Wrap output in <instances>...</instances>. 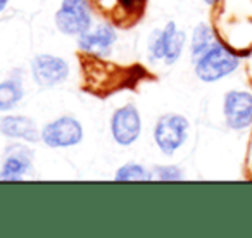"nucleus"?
I'll use <instances>...</instances> for the list:
<instances>
[{"mask_svg":"<svg viewBox=\"0 0 252 238\" xmlns=\"http://www.w3.org/2000/svg\"><path fill=\"white\" fill-rule=\"evenodd\" d=\"M238 67V57L233 56L226 47L214 43L206 54L197 59L195 73L202 81H216L228 76Z\"/></svg>","mask_w":252,"mask_h":238,"instance_id":"f257e3e1","label":"nucleus"},{"mask_svg":"<svg viewBox=\"0 0 252 238\" xmlns=\"http://www.w3.org/2000/svg\"><path fill=\"white\" fill-rule=\"evenodd\" d=\"M187 133H189V121L183 116L168 114L159 119L154 137L156 142H158V147L166 155H171L187 140Z\"/></svg>","mask_w":252,"mask_h":238,"instance_id":"f03ea898","label":"nucleus"},{"mask_svg":"<svg viewBox=\"0 0 252 238\" xmlns=\"http://www.w3.org/2000/svg\"><path fill=\"white\" fill-rule=\"evenodd\" d=\"M59 30L67 35H81L90 28V5L87 0H64L56 14Z\"/></svg>","mask_w":252,"mask_h":238,"instance_id":"7ed1b4c3","label":"nucleus"},{"mask_svg":"<svg viewBox=\"0 0 252 238\" xmlns=\"http://www.w3.org/2000/svg\"><path fill=\"white\" fill-rule=\"evenodd\" d=\"M81 138H83L81 124L73 118L57 119L42 131V140L49 147H71L81 142Z\"/></svg>","mask_w":252,"mask_h":238,"instance_id":"20e7f679","label":"nucleus"},{"mask_svg":"<svg viewBox=\"0 0 252 238\" xmlns=\"http://www.w3.org/2000/svg\"><path fill=\"white\" fill-rule=\"evenodd\" d=\"M224 118L233 130H244L252 123V95L249 91H228L224 97Z\"/></svg>","mask_w":252,"mask_h":238,"instance_id":"39448f33","label":"nucleus"},{"mask_svg":"<svg viewBox=\"0 0 252 238\" xmlns=\"http://www.w3.org/2000/svg\"><path fill=\"white\" fill-rule=\"evenodd\" d=\"M112 135L116 142L121 145H131L140 135V116L133 105H126V107L116 111L112 116Z\"/></svg>","mask_w":252,"mask_h":238,"instance_id":"423d86ee","label":"nucleus"},{"mask_svg":"<svg viewBox=\"0 0 252 238\" xmlns=\"http://www.w3.org/2000/svg\"><path fill=\"white\" fill-rule=\"evenodd\" d=\"M33 78L40 87H54L67 78L69 67L63 59L54 56H38L32 64Z\"/></svg>","mask_w":252,"mask_h":238,"instance_id":"0eeeda50","label":"nucleus"},{"mask_svg":"<svg viewBox=\"0 0 252 238\" xmlns=\"http://www.w3.org/2000/svg\"><path fill=\"white\" fill-rule=\"evenodd\" d=\"M116 40V33L114 30L111 28L109 25H102L98 26L95 31H85L80 35V49L87 50V52H92V54H107L111 45L114 43Z\"/></svg>","mask_w":252,"mask_h":238,"instance_id":"6e6552de","label":"nucleus"},{"mask_svg":"<svg viewBox=\"0 0 252 238\" xmlns=\"http://www.w3.org/2000/svg\"><path fill=\"white\" fill-rule=\"evenodd\" d=\"M0 131L11 138H23L26 142H36L38 138L35 123L30 118H23V116L4 118L0 121Z\"/></svg>","mask_w":252,"mask_h":238,"instance_id":"1a4fd4ad","label":"nucleus"},{"mask_svg":"<svg viewBox=\"0 0 252 238\" xmlns=\"http://www.w3.org/2000/svg\"><path fill=\"white\" fill-rule=\"evenodd\" d=\"M32 168V161H30V154L25 149L19 147V152H12V155H9L7 161L4 164V169L0 173V179H7V181H16L21 179L28 169Z\"/></svg>","mask_w":252,"mask_h":238,"instance_id":"9d476101","label":"nucleus"},{"mask_svg":"<svg viewBox=\"0 0 252 238\" xmlns=\"http://www.w3.org/2000/svg\"><path fill=\"white\" fill-rule=\"evenodd\" d=\"M23 98V87L19 80H7L0 83V111L16 107Z\"/></svg>","mask_w":252,"mask_h":238,"instance_id":"9b49d317","label":"nucleus"},{"mask_svg":"<svg viewBox=\"0 0 252 238\" xmlns=\"http://www.w3.org/2000/svg\"><path fill=\"white\" fill-rule=\"evenodd\" d=\"M214 45V35L207 25H199L192 36V56L199 59Z\"/></svg>","mask_w":252,"mask_h":238,"instance_id":"f8f14e48","label":"nucleus"},{"mask_svg":"<svg viewBox=\"0 0 252 238\" xmlns=\"http://www.w3.org/2000/svg\"><path fill=\"white\" fill-rule=\"evenodd\" d=\"M176 31V25L175 23H168L166 28L162 31H159L158 35L154 36L152 40V45H151V54L154 59H164L166 56V50H168L169 45V40H171L173 33Z\"/></svg>","mask_w":252,"mask_h":238,"instance_id":"ddd939ff","label":"nucleus"},{"mask_svg":"<svg viewBox=\"0 0 252 238\" xmlns=\"http://www.w3.org/2000/svg\"><path fill=\"white\" fill-rule=\"evenodd\" d=\"M152 175L145 171L142 166L138 164H126L119 169V173L116 175L118 181H147L151 179Z\"/></svg>","mask_w":252,"mask_h":238,"instance_id":"4468645a","label":"nucleus"},{"mask_svg":"<svg viewBox=\"0 0 252 238\" xmlns=\"http://www.w3.org/2000/svg\"><path fill=\"white\" fill-rule=\"evenodd\" d=\"M183 45H185V33L176 30V31L173 33L171 40H169L168 50H166V56H164L166 62L168 64L176 62L178 57H180V54H182V50H183Z\"/></svg>","mask_w":252,"mask_h":238,"instance_id":"2eb2a0df","label":"nucleus"},{"mask_svg":"<svg viewBox=\"0 0 252 238\" xmlns=\"http://www.w3.org/2000/svg\"><path fill=\"white\" fill-rule=\"evenodd\" d=\"M156 176L158 179H164V181H175V179H182V173L178 168H158L156 169Z\"/></svg>","mask_w":252,"mask_h":238,"instance_id":"dca6fc26","label":"nucleus"},{"mask_svg":"<svg viewBox=\"0 0 252 238\" xmlns=\"http://www.w3.org/2000/svg\"><path fill=\"white\" fill-rule=\"evenodd\" d=\"M121 2V7L125 9L126 12H131V14H137L140 12V9L144 7L145 0H119Z\"/></svg>","mask_w":252,"mask_h":238,"instance_id":"f3484780","label":"nucleus"},{"mask_svg":"<svg viewBox=\"0 0 252 238\" xmlns=\"http://www.w3.org/2000/svg\"><path fill=\"white\" fill-rule=\"evenodd\" d=\"M5 5H7V0H0V11H4Z\"/></svg>","mask_w":252,"mask_h":238,"instance_id":"a211bd4d","label":"nucleus"},{"mask_svg":"<svg viewBox=\"0 0 252 238\" xmlns=\"http://www.w3.org/2000/svg\"><path fill=\"white\" fill-rule=\"evenodd\" d=\"M204 2H206V4H209V5H213V4H216L218 0H204Z\"/></svg>","mask_w":252,"mask_h":238,"instance_id":"6ab92c4d","label":"nucleus"}]
</instances>
